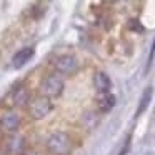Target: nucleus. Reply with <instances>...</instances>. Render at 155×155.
Returning <instances> with one entry per match:
<instances>
[{
	"label": "nucleus",
	"instance_id": "obj_1",
	"mask_svg": "<svg viewBox=\"0 0 155 155\" xmlns=\"http://www.w3.org/2000/svg\"><path fill=\"white\" fill-rule=\"evenodd\" d=\"M47 152L52 155H70L74 150V140L64 130H55L45 140Z\"/></svg>",
	"mask_w": 155,
	"mask_h": 155
},
{
	"label": "nucleus",
	"instance_id": "obj_2",
	"mask_svg": "<svg viewBox=\"0 0 155 155\" xmlns=\"http://www.w3.org/2000/svg\"><path fill=\"white\" fill-rule=\"evenodd\" d=\"M54 105H52V100L44 95H38V97H34L28 100L27 104V112L30 115V118L34 120H44L48 114L52 112Z\"/></svg>",
	"mask_w": 155,
	"mask_h": 155
},
{
	"label": "nucleus",
	"instance_id": "obj_3",
	"mask_svg": "<svg viewBox=\"0 0 155 155\" xmlns=\"http://www.w3.org/2000/svg\"><path fill=\"white\" fill-rule=\"evenodd\" d=\"M38 88H40V95H44V97L52 100V98H57L64 94L65 84L62 80V77H58L55 74H50L40 82V87Z\"/></svg>",
	"mask_w": 155,
	"mask_h": 155
},
{
	"label": "nucleus",
	"instance_id": "obj_4",
	"mask_svg": "<svg viewBox=\"0 0 155 155\" xmlns=\"http://www.w3.org/2000/svg\"><path fill=\"white\" fill-rule=\"evenodd\" d=\"M54 67L58 74L62 75H74L75 72L78 70V60L74 57V55H60V57L55 58Z\"/></svg>",
	"mask_w": 155,
	"mask_h": 155
},
{
	"label": "nucleus",
	"instance_id": "obj_5",
	"mask_svg": "<svg viewBox=\"0 0 155 155\" xmlns=\"http://www.w3.org/2000/svg\"><path fill=\"white\" fill-rule=\"evenodd\" d=\"M20 127H22V117L17 112H5L0 117V130L7 132V134H17Z\"/></svg>",
	"mask_w": 155,
	"mask_h": 155
},
{
	"label": "nucleus",
	"instance_id": "obj_6",
	"mask_svg": "<svg viewBox=\"0 0 155 155\" xmlns=\"http://www.w3.org/2000/svg\"><path fill=\"white\" fill-rule=\"evenodd\" d=\"M4 148L8 155H22L27 150V140L20 135L10 134V137H7L4 142Z\"/></svg>",
	"mask_w": 155,
	"mask_h": 155
},
{
	"label": "nucleus",
	"instance_id": "obj_7",
	"mask_svg": "<svg viewBox=\"0 0 155 155\" xmlns=\"http://www.w3.org/2000/svg\"><path fill=\"white\" fill-rule=\"evenodd\" d=\"M8 98H10L8 105H12V107H25L32 97H30V92H28L27 85H17L8 94Z\"/></svg>",
	"mask_w": 155,
	"mask_h": 155
},
{
	"label": "nucleus",
	"instance_id": "obj_8",
	"mask_svg": "<svg viewBox=\"0 0 155 155\" xmlns=\"http://www.w3.org/2000/svg\"><path fill=\"white\" fill-rule=\"evenodd\" d=\"M32 57H34V48L32 47L20 48V50L12 57V65H14V68H22L27 62H30Z\"/></svg>",
	"mask_w": 155,
	"mask_h": 155
},
{
	"label": "nucleus",
	"instance_id": "obj_9",
	"mask_svg": "<svg viewBox=\"0 0 155 155\" xmlns=\"http://www.w3.org/2000/svg\"><path fill=\"white\" fill-rule=\"evenodd\" d=\"M97 107L102 114H108V112L115 107V97L110 92H102L97 97Z\"/></svg>",
	"mask_w": 155,
	"mask_h": 155
},
{
	"label": "nucleus",
	"instance_id": "obj_10",
	"mask_svg": "<svg viewBox=\"0 0 155 155\" xmlns=\"http://www.w3.org/2000/svg\"><path fill=\"white\" fill-rule=\"evenodd\" d=\"M94 87L98 94H102V92H110V88H112L110 77L105 72H97L94 75Z\"/></svg>",
	"mask_w": 155,
	"mask_h": 155
},
{
	"label": "nucleus",
	"instance_id": "obj_11",
	"mask_svg": "<svg viewBox=\"0 0 155 155\" xmlns=\"http://www.w3.org/2000/svg\"><path fill=\"white\" fill-rule=\"evenodd\" d=\"M98 115L95 114V112H87V114H84V117H82V125H84L87 130H92V128H95L98 125Z\"/></svg>",
	"mask_w": 155,
	"mask_h": 155
},
{
	"label": "nucleus",
	"instance_id": "obj_12",
	"mask_svg": "<svg viewBox=\"0 0 155 155\" xmlns=\"http://www.w3.org/2000/svg\"><path fill=\"white\" fill-rule=\"evenodd\" d=\"M152 94H153L152 87H147V88H145V92L142 94V98H140V104H138V108H137V115L143 114V112L147 110L148 104H150V100H152Z\"/></svg>",
	"mask_w": 155,
	"mask_h": 155
},
{
	"label": "nucleus",
	"instance_id": "obj_13",
	"mask_svg": "<svg viewBox=\"0 0 155 155\" xmlns=\"http://www.w3.org/2000/svg\"><path fill=\"white\" fill-rule=\"evenodd\" d=\"M128 147H130V137H127L124 142H122L120 148H118L117 152H115V155H125L128 152Z\"/></svg>",
	"mask_w": 155,
	"mask_h": 155
},
{
	"label": "nucleus",
	"instance_id": "obj_14",
	"mask_svg": "<svg viewBox=\"0 0 155 155\" xmlns=\"http://www.w3.org/2000/svg\"><path fill=\"white\" fill-rule=\"evenodd\" d=\"M22 155H44V152L37 150V148H27Z\"/></svg>",
	"mask_w": 155,
	"mask_h": 155
},
{
	"label": "nucleus",
	"instance_id": "obj_15",
	"mask_svg": "<svg viewBox=\"0 0 155 155\" xmlns=\"http://www.w3.org/2000/svg\"><path fill=\"white\" fill-rule=\"evenodd\" d=\"M108 4H114V2H117V0H107Z\"/></svg>",
	"mask_w": 155,
	"mask_h": 155
}]
</instances>
